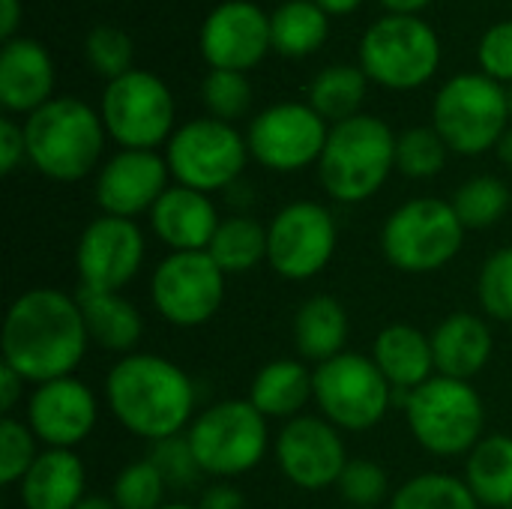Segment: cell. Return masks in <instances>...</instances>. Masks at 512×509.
<instances>
[{"mask_svg": "<svg viewBox=\"0 0 512 509\" xmlns=\"http://www.w3.org/2000/svg\"><path fill=\"white\" fill-rule=\"evenodd\" d=\"M312 387L321 417L339 432L375 429L396 402V390L381 375L375 360L351 351L315 366Z\"/></svg>", "mask_w": 512, "mask_h": 509, "instance_id": "7c38bea8", "label": "cell"}, {"mask_svg": "<svg viewBox=\"0 0 512 509\" xmlns=\"http://www.w3.org/2000/svg\"><path fill=\"white\" fill-rule=\"evenodd\" d=\"M384 9H387V15H417V12H423L432 0H378Z\"/></svg>", "mask_w": 512, "mask_h": 509, "instance_id": "c3c4849f", "label": "cell"}, {"mask_svg": "<svg viewBox=\"0 0 512 509\" xmlns=\"http://www.w3.org/2000/svg\"><path fill=\"white\" fill-rule=\"evenodd\" d=\"M75 297H78L90 342H96L102 351H114L123 357L132 354V348L144 336V318L135 309V303H129L120 291L81 288Z\"/></svg>", "mask_w": 512, "mask_h": 509, "instance_id": "484cf974", "label": "cell"}, {"mask_svg": "<svg viewBox=\"0 0 512 509\" xmlns=\"http://www.w3.org/2000/svg\"><path fill=\"white\" fill-rule=\"evenodd\" d=\"M27 162L54 183H78L96 171L105 150V123L78 96H54L24 117Z\"/></svg>", "mask_w": 512, "mask_h": 509, "instance_id": "3957f363", "label": "cell"}, {"mask_svg": "<svg viewBox=\"0 0 512 509\" xmlns=\"http://www.w3.org/2000/svg\"><path fill=\"white\" fill-rule=\"evenodd\" d=\"M396 171V132L375 114L333 123L318 159V180L339 204H360L381 192Z\"/></svg>", "mask_w": 512, "mask_h": 509, "instance_id": "277c9868", "label": "cell"}, {"mask_svg": "<svg viewBox=\"0 0 512 509\" xmlns=\"http://www.w3.org/2000/svg\"><path fill=\"white\" fill-rule=\"evenodd\" d=\"M207 255L225 276L252 273L261 261H267V228L246 213H234L219 222Z\"/></svg>", "mask_w": 512, "mask_h": 509, "instance_id": "1f68e13d", "label": "cell"}, {"mask_svg": "<svg viewBox=\"0 0 512 509\" xmlns=\"http://www.w3.org/2000/svg\"><path fill=\"white\" fill-rule=\"evenodd\" d=\"M348 342V312L336 297L315 294L303 300L294 315V345L306 363H327L345 354Z\"/></svg>", "mask_w": 512, "mask_h": 509, "instance_id": "83f0119b", "label": "cell"}, {"mask_svg": "<svg viewBox=\"0 0 512 509\" xmlns=\"http://www.w3.org/2000/svg\"><path fill=\"white\" fill-rule=\"evenodd\" d=\"M315 399L312 372L306 363L297 360H273L252 378L249 402L255 411H261L267 420H294L306 411V405Z\"/></svg>", "mask_w": 512, "mask_h": 509, "instance_id": "4316f807", "label": "cell"}, {"mask_svg": "<svg viewBox=\"0 0 512 509\" xmlns=\"http://www.w3.org/2000/svg\"><path fill=\"white\" fill-rule=\"evenodd\" d=\"M249 159L246 135H240L234 123L216 117H195L177 126L165 144V162L174 183L207 195L240 183Z\"/></svg>", "mask_w": 512, "mask_h": 509, "instance_id": "8fae6325", "label": "cell"}, {"mask_svg": "<svg viewBox=\"0 0 512 509\" xmlns=\"http://www.w3.org/2000/svg\"><path fill=\"white\" fill-rule=\"evenodd\" d=\"M75 509H117V504L105 495H87Z\"/></svg>", "mask_w": 512, "mask_h": 509, "instance_id": "816d5d0a", "label": "cell"}, {"mask_svg": "<svg viewBox=\"0 0 512 509\" xmlns=\"http://www.w3.org/2000/svg\"><path fill=\"white\" fill-rule=\"evenodd\" d=\"M330 123L309 102H276L258 111L246 129L249 156L276 174L318 165Z\"/></svg>", "mask_w": 512, "mask_h": 509, "instance_id": "4fadbf2b", "label": "cell"}, {"mask_svg": "<svg viewBox=\"0 0 512 509\" xmlns=\"http://www.w3.org/2000/svg\"><path fill=\"white\" fill-rule=\"evenodd\" d=\"M273 453L282 477L303 492H324L336 486L348 465L342 432L330 420L312 414L288 420L276 435Z\"/></svg>", "mask_w": 512, "mask_h": 509, "instance_id": "2e32d148", "label": "cell"}, {"mask_svg": "<svg viewBox=\"0 0 512 509\" xmlns=\"http://www.w3.org/2000/svg\"><path fill=\"white\" fill-rule=\"evenodd\" d=\"M225 279L207 252H168L150 276L153 309L174 327H201L222 309Z\"/></svg>", "mask_w": 512, "mask_h": 509, "instance_id": "5bb4252c", "label": "cell"}, {"mask_svg": "<svg viewBox=\"0 0 512 509\" xmlns=\"http://www.w3.org/2000/svg\"><path fill=\"white\" fill-rule=\"evenodd\" d=\"M21 162H27L24 123L12 120V114H6V117H0V171L12 174Z\"/></svg>", "mask_w": 512, "mask_h": 509, "instance_id": "ee69618b", "label": "cell"}, {"mask_svg": "<svg viewBox=\"0 0 512 509\" xmlns=\"http://www.w3.org/2000/svg\"><path fill=\"white\" fill-rule=\"evenodd\" d=\"M465 243V225L444 198H411L399 204L381 228L384 258L411 276L447 267Z\"/></svg>", "mask_w": 512, "mask_h": 509, "instance_id": "9c48e42d", "label": "cell"}, {"mask_svg": "<svg viewBox=\"0 0 512 509\" xmlns=\"http://www.w3.org/2000/svg\"><path fill=\"white\" fill-rule=\"evenodd\" d=\"M105 402L114 420L141 441H165L192 426L195 384L159 354H126L105 378Z\"/></svg>", "mask_w": 512, "mask_h": 509, "instance_id": "7a4b0ae2", "label": "cell"}, {"mask_svg": "<svg viewBox=\"0 0 512 509\" xmlns=\"http://www.w3.org/2000/svg\"><path fill=\"white\" fill-rule=\"evenodd\" d=\"M168 177V162L156 150H117L96 171L93 195L105 216L135 219L156 207L171 186Z\"/></svg>", "mask_w": 512, "mask_h": 509, "instance_id": "ffe728a7", "label": "cell"}, {"mask_svg": "<svg viewBox=\"0 0 512 509\" xmlns=\"http://www.w3.org/2000/svg\"><path fill=\"white\" fill-rule=\"evenodd\" d=\"M369 78L360 66L354 63H333L327 69H321L306 93V102L333 126L342 120H351L357 114H363V102H366V90H369Z\"/></svg>", "mask_w": 512, "mask_h": 509, "instance_id": "4dcf8cb0", "label": "cell"}, {"mask_svg": "<svg viewBox=\"0 0 512 509\" xmlns=\"http://www.w3.org/2000/svg\"><path fill=\"white\" fill-rule=\"evenodd\" d=\"M414 441L441 459L468 456L486 435V405L471 381L435 375L414 393H396Z\"/></svg>", "mask_w": 512, "mask_h": 509, "instance_id": "5b68a950", "label": "cell"}, {"mask_svg": "<svg viewBox=\"0 0 512 509\" xmlns=\"http://www.w3.org/2000/svg\"><path fill=\"white\" fill-rule=\"evenodd\" d=\"M54 60L30 36H15L0 48V105L6 114L30 117L54 99Z\"/></svg>", "mask_w": 512, "mask_h": 509, "instance_id": "44dd1931", "label": "cell"}, {"mask_svg": "<svg viewBox=\"0 0 512 509\" xmlns=\"http://www.w3.org/2000/svg\"><path fill=\"white\" fill-rule=\"evenodd\" d=\"M435 372L444 378L471 381L492 360V330L474 312H453L432 330Z\"/></svg>", "mask_w": 512, "mask_h": 509, "instance_id": "603a6c76", "label": "cell"}, {"mask_svg": "<svg viewBox=\"0 0 512 509\" xmlns=\"http://www.w3.org/2000/svg\"><path fill=\"white\" fill-rule=\"evenodd\" d=\"M24 384H27V381H24L12 366L0 363V408H3L6 417L12 414V408H15L18 399L24 396Z\"/></svg>", "mask_w": 512, "mask_h": 509, "instance_id": "bcb514c9", "label": "cell"}, {"mask_svg": "<svg viewBox=\"0 0 512 509\" xmlns=\"http://www.w3.org/2000/svg\"><path fill=\"white\" fill-rule=\"evenodd\" d=\"M330 15L312 0H285L270 12L273 51L282 57H309L324 48Z\"/></svg>", "mask_w": 512, "mask_h": 509, "instance_id": "f546056e", "label": "cell"}, {"mask_svg": "<svg viewBox=\"0 0 512 509\" xmlns=\"http://www.w3.org/2000/svg\"><path fill=\"white\" fill-rule=\"evenodd\" d=\"M87 471L75 450H42L18 483L24 509H75L87 495Z\"/></svg>", "mask_w": 512, "mask_h": 509, "instance_id": "cb8c5ba5", "label": "cell"}, {"mask_svg": "<svg viewBox=\"0 0 512 509\" xmlns=\"http://www.w3.org/2000/svg\"><path fill=\"white\" fill-rule=\"evenodd\" d=\"M21 21H24V3L21 0H0V39L3 42L18 36Z\"/></svg>", "mask_w": 512, "mask_h": 509, "instance_id": "7dc6e473", "label": "cell"}, {"mask_svg": "<svg viewBox=\"0 0 512 509\" xmlns=\"http://www.w3.org/2000/svg\"><path fill=\"white\" fill-rule=\"evenodd\" d=\"M336 489L351 509H378L390 495V477L372 459H348Z\"/></svg>", "mask_w": 512, "mask_h": 509, "instance_id": "ab89813d", "label": "cell"}, {"mask_svg": "<svg viewBox=\"0 0 512 509\" xmlns=\"http://www.w3.org/2000/svg\"><path fill=\"white\" fill-rule=\"evenodd\" d=\"M99 117L120 150H156L174 135L177 105L171 87L147 69H132L105 84Z\"/></svg>", "mask_w": 512, "mask_h": 509, "instance_id": "30bf717a", "label": "cell"}, {"mask_svg": "<svg viewBox=\"0 0 512 509\" xmlns=\"http://www.w3.org/2000/svg\"><path fill=\"white\" fill-rule=\"evenodd\" d=\"M39 450H36V435L24 420L3 417L0 423V483L3 486H18L24 474L33 468Z\"/></svg>", "mask_w": 512, "mask_h": 509, "instance_id": "60d3db41", "label": "cell"}, {"mask_svg": "<svg viewBox=\"0 0 512 509\" xmlns=\"http://www.w3.org/2000/svg\"><path fill=\"white\" fill-rule=\"evenodd\" d=\"M204 477L234 480L261 465L270 447L267 417L249 399H225L204 408L186 429Z\"/></svg>", "mask_w": 512, "mask_h": 509, "instance_id": "ba28073f", "label": "cell"}, {"mask_svg": "<svg viewBox=\"0 0 512 509\" xmlns=\"http://www.w3.org/2000/svg\"><path fill=\"white\" fill-rule=\"evenodd\" d=\"M495 153H498V159H501L507 168H512V126L504 132V135H501V141H498Z\"/></svg>", "mask_w": 512, "mask_h": 509, "instance_id": "f907efd6", "label": "cell"}, {"mask_svg": "<svg viewBox=\"0 0 512 509\" xmlns=\"http://www.w3.org/2000/svg\"><path fill=\"white\" fill-rule=\"evenodd\" d=\"M168 483L150 459L126 465L111 486V501L117 509H159L165 507Z\"/></svg>", "mask_w": 512, "mask_h": 509, "instance_id": "74e56055", "label": "cell"}, {"mask_svg": "<svg viewBox=\"0 0 512 509\" xmlns=\"http://www.w3.org/2000/svg\"><path fill=\"white\" fill-rule=\"evenodd\" d=\"M450 204L465 231H483L504 219V213L510 210V189L492 174H477L456 189Z\"/></svg>", "mask_w": 512, "mask_h": 509, "instance_id": "836d02e7", "label": "cell"}, {"mask_svg": "<svg viewBox=\"0 0 512 509\" xmlns=\"http://www.w3.org/2000/svg\"><path fill=\"white\" fill-rule=\"evenodd\" d=\"M201 102L207 108V117H216L222 123H237L252 108V84L246 72L210 69L201 84Z\"/></svg>", "mask_w": 512, "mask_h": 509, "instance_id": "8d00e7d4", "label": "cell"}, {"mask_svg": "<svg viewBox=\"0 0 512 509\" xmlns=\"http://www.w3.org/2000/svg\"><path fill=\"white\" fill-rule=\"evenodd\" d=\"M510 327H512V324H510ZM510 339H512V330H510Z\"/></svg>", "mask_w": 512, "mask_h": 509, "instance_id": "11a10c76", "label": "cell"}, {"mask_svg": "<svg viewBox=\"0 0 512 509\" xmlns=\"http://www.w3.org/2000/svg\"><path fill=\"white\" fill-rule=\"evenodd\" d=\"M465 483L480 507H512V435H486L468 453Z\"/></svg>", "mask_w": 512, "mask_h": 509, "instance_id": "f1b7e54d", "label": "cell"}, {"mask_svg": "<svg viewBox=\"0 0 512 509\" xmlns=\"http://www.w3.org/2000/svg\"><path fill=\"white\" fill-rule=\"evenodd\" d=\"M360 69L384 90H420L441 69V36L420 15H381L357 45Z\"/></svg>", "mask_w": 512, "mask_h": 509, "instance_id": "8992f818", "label": "cell"}, {"mask_svg": "<svg viewBox=\"0 0 512 509\" xmlns=\"http://www.w3.org/2000/svg\"><path fill=\"white\" fill-rule=\"evenodd\" d=\"M339 228L318 201H294L267 225V264L288 282H306L333 261Z\"/></svg>", "mask_w": 512, "mask_h": 509, "instance_id": "9a60e30c", "label": "cell"}, {"mask_svg": "<svg viewBox=\"0 0 512 509\" xmlns=\"http://www.w3.org/2000/svg\"><path fill=\"white\" fill-rule=\"evenodd\" d=\"M477 297L489 318L512 324V246L486 258L477 276Z\"/></svg>", "mask_w": 512, "mask_h": 509, "instance_id": "f35d334b", "label": "cell"}, {"mask_svg": "<svg viewBox=\"0 0 512 509\" xmlns=\"http://www.w3.org/2000/svg\"><path fill=\"white\" fill-rule=\"evenodd\" d=\"M219 222L213 198L180 183L168 186L150 210V228L171 252H207Z\"/></svg>", "mask_w": 512, "mask_h": 509, "instance_id": "7402d4cb", "label": "cell"}, {"mask_svg": "<svg viewBox=\"0 0 512 509\" xmlns=\"http://www.w3.org/2000/svg\"><path fill=\"white\" fill-rule=\"evenodd\" d=\"M99 420V402L93 390L69 375L48 384H36L27 399V426L48 450H75L87 441Z\"/></svg>", "mask_w": 512, "mask_h": 509, "instance_id": "d6986e66", "label": "cell"}, {"mask_svg": "<svg viewBox=\"0 0 512 509\" xmlns=\"http://www.w3.org/2000/svg\"><path fill=\"white\" fill-rule=\"evenodd\" d=\"M507 509H512V507H507Z\"/></svg>", "mask_w": 512, "mask_h": 509, "instance_id": "9f6ffc18", "label": "cell"}, {"mask_svg": "<svg viewBox=\"0 0 512 509\" xmlns=\"http://www.w3.org/2000/svg\"><path fill=\"white\" fill-rule=\"evenodd\" d=\"M198 51L210 69L249 72L270 51V12L252 0H222L216 3L198 30Z\"/></svg>", "mask_w": 512, "mask_h": 509, "instance_id": "e0dca14e", "label": "cell"}, {"mask_svg": "<svg viewBox=\"0 0 512 509\" xmlns=\"http://www.w3.org/2000/svg\"><path fill=\"white\" fill-rule=\"evenodd\" d=\"M147 459L159 468V474L168 483V489H177V492L192 489L204 477V471H201V465H198L186 435H174V438L150 444V456Z\"/></svg>", "mask_w": 512, "mask_h": 509, "instance_id": "b9f144b4", "label": "cell"}, {"mask_svg": "<svg viewBox=\"0 0 512 509\" xmlns=\"http://www.w3.org/2000/svg\"><path fill=\"white\" fill-rule=\"evenodd\" d=\"M90 336L78 297L60 288H30L9 306L0 333L3 363L27 384H48L69 378L84 354Z\"/></svg>", "mask_w": 512, "mask_h": 509, "instance_id": "6da1fadb", "label": "cell"}, {"mask_svg": "<svg viewBox=\"0 0 512 509\" xmlns=\"http://www.w3.org/2000/svg\"><path fill=\"white\" fill-rule=\"evenodd\" d=\"M312 3H318L330 18H342V15H351V12H357L360 6H363V0H312Z\"/></svg>", "mask_w": 512, "mask_h": 509, "instance_id": "681fc988", "label": "cell"}, {"mask_svg": "<svg viewBox=\"0 0 512 509\" xmlns=\"http://www.w3.org/2000/svg\"><path fill=\"white\" fill-rule=\"evenodd\" d=\"M372 360L396 393H414L435 378L432 339L411 324H390L375 336Z\"/></svg>", "mask_w": 512, "mask_h": 509, "instance_id": "d4e9b609", "label": "cell"}, {"mask_svg": "<svg viewBox=\"0 0 512 509\" xmlns=\"http://www.w3.org/2000/svg\"><path fill=\"white\" fill-rule=\"evenodd\" d=\"M447 156H450V147L432 123L411 126L396 135V171L411 180L438 177L447 165Z\"/></svg>", "mask_w": 512, "mask_h": 509, "instance_id": "e575fe53", "label": "cell"}, {"mask_svg": "<svg viewBox=\"0 0 512 509\" xmlns=\"http://www.w3.org/2000/svg\"><path fill=\"white\" fill-rule=\"evenodd\" d=\"M477 63L480 72L495 78L498 84H512V18L492 24L477 42Z\"/></svg>", "mask_w": 512, "mask_h": 509, "instance_id": "7bdbcfd3", "label": "cell"}, {"mask_svg": "<svg viewBox=\"0 0 512 509\" xmlns=\"http://www.w3.org/2000/svg\"><path fill=\"white\" fill-rule=\"evenodd\" d=\"M507 87L483 72H459L447 78L432 102V126L450 153L483 156L498 147L510 129Z\"/></svg>", "mask_w": 512, "mask_h": 509, "instance_id": "52a82bcc", "label": "cell"}, {"mask_svg": "<svg viewBox=\"0 0 512 509\" xmlns=\"http://www.w3.org/2000/svg\"><path fill=\"white\" fill-rule=\"evenodd\" d=\"M507 105H510V117H512V84L507 87Z\"/></svg>", "mask_w": 512, "mask_h": 509, "instance_id": "db71d44e", "label": "cell"}, {"mask_svg": "<svg viewBox=\"0 0 512 509\" xmlns=\"http://www.w3.org/2000/svg\"><path fill=\"white\" fill-rule=\"evenodd\" d=\"M84 60L96 75H102L105 81H114L135 69L132 66V60H135L132 36L123 27L96 24L84 36Z\"/></svg>", "mask_w": 512, "mask_h": 509, "instance_id": "d590c367", "label": "cell"}, {"mask_svg": "<svg viewBox=\"0 0 512 509\" xmlns=\"http://www.w3.org/2000/svg\"><path fill=\"white\" fill-rule=\"evenodd\" d=\"M387 509H480V501L468 489L465 477L426 471L402 483Z\"/></svg>", "mask_w": 512, "mask_h": 509, "instance_id": "d6a6232c", "label": "cell"}, {"mask_svg": "<svg viewBox=\"0 0 512 509\" xmlns=\"http://www.w3.org/2000/svg\"><path fill=\"white\" fill-rule=\"evenodd\" d=\"M198 509H246V498L228 483H213L210 489H204Z\"/></svg>", "mask_w": 512, "mask_h": 509, "instance_id": "f6af8a7d", "label": "cell"}, {"mask_svg": "<svg viewBox=\"0 0 512 509\" xmlns=\"http://www.w3.org/2000/svg\"><path fill=\"white\" fill-rule=\"evenodd\" d=\"M159 509H198V507H192V504H165V507H159Z\"/></svg>", "mask_w": 512, "mask_h": 509, "instance_id": "f5cc1de1", "label": "cell"}, {"mask_svg": "<svg viewBox=\"0 0 512 509\" xmlns=\"http://www.w3.org/2000/svg\"><path fill=\"white\" fill-rule=\"evenodd\" d=\"M144 234L135 219L99 216L78 240L75 267L81 288L87 291H120L126 288L144 264Z\"/></svg>", "mask_w": 512, "mask_h": 509, "instance_id": "ac0fdd59", "label": "cell"}]
</instances>
